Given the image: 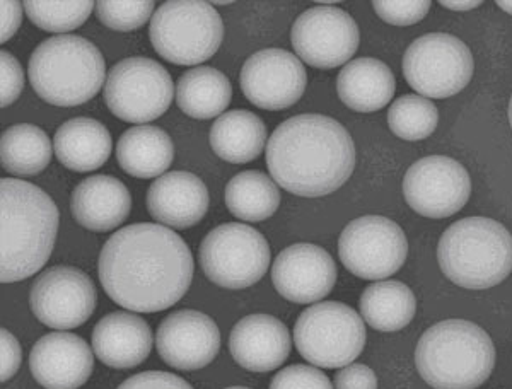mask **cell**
Wrapping results in <instances>:
<instances>
[{
    "mask_svg": "<svg viewBox=\"0 0 512 389\" xmlns=\"http://www.w3.org/2000/svg\"><path fill=\"white\" fill-rule=\"evenodd\" d=\"M193 255L168 227L140 222L123 227L99 253L98 275L111 301L135 313L175 306L192 285Z\"/></svg>",
    "mask_w": 512,
    "mask_h": 389,
    "instance_id": "obj_1",
    "label": "cell"
},
{
    "mask_svg": "<svg viewBox=\"0 0 512 389\" xmlns=\"http://www.w3.org/2000/svg\"><path fill=\"white\" fill-rule=\"evenodd\" d=\"M267 166L275 183L287 192L325 197L354 173V140L335 118L297 115L275 128L267 144Z\"/></svg>",
    "mask_w": 512,
    "mask_h": 389,
    "instance_id": "obj_2",
    "label": "cell"
},
{
    "mask_svg": "<svg viewBox=\"0 0 512 389\" xmlns=\"http://www.w3.org/2000/svg\"><path fill=\"white\" fill-rule=\"evenodd\" d=\"M59 233V209L38 186L0 181V280L12 284L45 267Z\"/></svg>",
    "mask_w": 512,
    "mask_h": 389,
    "instance_id": "obj_3",
    "label": "cell"
},
{
    "mask_svg": "<svg viewBox=\"0 0 512 389\" xmlns=\"http://www.w3.org/2000/svg\"><path fill=\"white\" fill-rule=\"evenodd\" d=\"M415 366L434 389H477L494 371V342L472 321H441L420 337Z\"/></svg>",
    "mask_w": 512,
    "mask_h": 389,
    "instance_id": "obj_4",
    "label": "cell"
},
{
    "mask_svg": "<svg viewBox=\"0 0 512 389\" xmlns=\"http://www.w3.org/2000/svg\"><path fill=\"white\" fill-rule=\"evenodd\" d=\"M437 260L453 284L472 291L490 289L511 275V233L487 217L461 219L441 236Z\"/></svg>",
    "mask_w": 512,
    "mask_h": 389,
    "instance_id": "obj_5",
    "label": "cell"
},
{
    "mask_svg": "<svg viewBox=\"0 0 512 389\" xmlns=\"http://www.w3.org/2000/svg\"><path fill=\"white\" fill-rule=\"evenodd\" d=\"M31 86L53 106H81L103 88L106 64L96 45L82 36H52L31 53Z\"/></svg>",
    "mask_w": 512,
    "mask_h": 389,
    "instance_id": "obj_6",
    "label": "cell"
},
{
    "mask_svg": "<svg viewBox=\"0 0 512 389\" xmlns=\"http://www.w3.org/2000/svg\"><path fill=\"white\" fill-rule=\"evenodd\" d=\"M149 36L154 50L171 64H204L221 47L224 23L209 2L169 0L154 12Z\"/></svg>",
    "mask_w": 512,
    "mask_h": 389,
    "instance_id": "obj_7",
    "label": "cell"
},
{
    "mask_svg": "<svg viewBox=\"0 0 512 389\" xmlns=\"http://www.w3.org/2000/svg\"><path fill=\"white\" fill-rule=\"evenodd\" d=\"M294 345L313 366H349L366 347V326L361 314L344 302H316L297 318Z\"/></svg>",
    "mask_w": 512,
    "mask_h": 389,
    "instance_id": "obj_8",
    "label": "cell"
},
{
    "mask_svg": "<svg viewBox=\"0 0 512 389\" xmlns=\"http://www.w3.org/2000/svg\"><path fill=\"white\" fill-rule=\"evenodd\" d=\"M200 265L210 282L239 291L263 279L270 267V246L253 227L227 222L205 236Z\"/></svg>",
    "mask_w": 512,
    "mask_h": 389,
    "instance_id": "obj_9",
    "label": "cell"
},
{
    "mask_svg": "<svg viewBox=\"0 0 512 389\" xmlns=\"http://www.w3.org/2000/svg\"><path fill=\"white\" fill-rule=\"evenodd\" d=\"M473 55L463 41L448 33L420 36L403 57V76L420 96L451 98L473 77Z\"/></svg>",
    "mask_w": 512,
    "mask_h": 389,
    "instance_id": "obj_10",
    "label": "cell"
},
{
    "mask_svg": "<svg viewBox=\"0 0 512 389\" xmlns=\"http://www.w3.org/2000/svg\"><path fill=\"white\" fill-rule=\"evenodd\" d=\"M175 96L173 79L156 60L130 57L106 77L105 101L123 122L146 125L168 111Z\"/></svg>",
    "mask_w": 512,
    "mask_h": 389,
    "instance_id": "obj_11",
    "label": "cell"
},
{
    "mask_svg": "<svg viewBox=\"0 0 512 389\" xmlns=\"http://www.w3.org/2000/svg\"><path fill=\"white\" fill-rule=\"evenodd\" d=\"M338 255L344 267L359 279H388L407 260V236L388 217L366 215L345 226L338 241Z\"/></svg>",
    "mask_w": 512,
    "mask_h": 389,
    "instance_id": "obj_12",
    "label": "cell"
},
{
    "mask_svg": "<svg viewBox=\"0 0 512 389\" xmlns=\"http://www.w3.org/2000/svg\"><path fill=\"white\" fill-rule=\"evenodd\" d=\"M359 40L354 18L335 6L311 7L296 19L291 31L297 59L321 70L349 64Z\"/></svg>",
    "mask_w": 512,
    "mask_h": 389,
    "instance_id": "obj_13",
    "label": "cell"
},
{
    "mask_svg": "<svg viewBox=\"0 0 512 389\" xmlns=\"http://www.w3.org/2000/svg\"><path fill=\"white\" fill-rule=\"evenodd\" d=\"M98 292L88 273L76 267H52L31 287V311L53 330H74L93 316Z\"/></svg>",
    "mask_w": 512,
    "mask_h": 389,
    "instance_id": "obj_14",
    "label": "cell"
},
{
    "mask_svg": "<svg viewBox=\"0 0 512 389\" xmlns=\"http://www.w3.org/2000/svg\"><path fill=\"white\" fill-rule=\"evenodd\" d=\"M403 195L417 214L444 219L465 207L472 195V180L468 171L451 157H424L408 169Z\"/></svg>",
    "mask_w": 512,
    "mask_h": 389,
    "instance_id": "obj_15",
    "label": "cell"
},
{
    "mask_svg": "<svg viewBox=\"0 0 512 389\" xmlns=\"http://www.w3.org/2000/svg\"><path fill=\"white\" fill-rule=\"evenodd\" d=\"M239 82L250 103L262 110L280 111L303 98L308 76L294 53L265 48L246 60Z\"/></svg>",
    "mask_w": 512,
    "mask_h": 389,
    "instance_id": "obj_16",
    "label": "cell"
},
{
    "mask_svg": "<svg viewBox=\"0 0 512 389\" xmlns=\"http://www.w3.org/2000/svg\"><path fill=\"white\" fill-rule=\"evenodd\" d=\"M156 347L168 366L178 371H198L212 364L219 354L221 331L207 314L181 309L161 321Z\"/></svg>",
    "mask_w": 512,
    "mask_h": 389,
    "instance_id": "obj_17",
    "label": "cell"
},
{
    "mask_svg": "<svg viewBox=\"0 0 512 389\" xmlns=\"http://www.w3.org/2000/svg\"><path fill=\"white\" fill-rule=\"evenodd\" d=\"M338 272L332 255L316 244H292L275 258L272 282L280 296L296 304H313L328 296Z\"/></svg>",
    "mask_w": 512,
    "mask_h": 389,
    "instance_id": "obj_18",
    "label": "cell"
},
{
    "mask_svg": "<svg viewBox=\"0 0 512 389\" xmlns=\"http://www.w3.org/2000/svg\"><path fill=\"white\" fill-rule=\"evenodd\" d=\"M93 352L88 342L77 335L65 331L48 333L31 350V374L43 388H81L93 374Z\"/></svg>",
    "mask_w": 512,
    "mask_h": 389,
    "instance_id": "obj_19",
    "label": "cell"
},
{
    "mask_svg": "<svg viewBox=\"0 0 512 389\" xmlns=\"http://www.w3.org/2000/svg\"><path fill=\"white\" fill-rule=\"evenodd\" d=\"M291 349L289 328L270 314L246 316L234 325L229 337V350L236 364L251 372L279 369Z\"/></svg>",
    "mask_w": 512,
    "mask_h": 389,
    "instance_id": "obj_20",
    "label": "cell"
},
{
    "mask_svg": "<svg viewBox=\"0 0 512 389\" xmlns=\"http://www.w3.org/2000/svg\"><path fill=\"white\" fill-rule=\"evenodd\" d=\"M209 202L204 181L188 171L159 176L147 192V210L152 219L175 229H188L202 221Z\"/></svg>",
    "mask_w": 512,
    "mask_h": 389,
    "instance_id": "obj_21",
    "label": "cell"
},
{
    "mask_svg": "<svg viewBox=\"0 0 512 389\" xmlns=\"http://www.w3.org/2000/svg\"><path fill=\"white\" fill-rule=\"evenodd\" d=\"M70 210L84 229L108 233L127 221L132 210V195L125 183L115 176H89L74 188Z\"/></svg>",
    "mask_w": 512,
    "mask_h": 389,
    "instance_id": "obj_22",
    "label": "cell"
},
{
    "mask_svg": "<svg viewBox=\"0 0 512 389\" xmlns=\"http://www.w3.org/2000/svg\"><path fill=\"white\" fill-rule=\"evenodd\" d=\"M152 343L151 326L127 311L106 314L94 326V354L111 369L140 366L151 354Z\"/></svg>",
    "mask_w": 512,
    "mask_h": 389,
    "instance_id": "obj_23",
    "label": "cell"
},
{
    "mask_svg": "<svg viewBox=\"0 0 512 389\" xmlns=\"http://www.w3.org/2000/svg\"><path fill=\"white\" fill-rule=\"evenodd\" d=\"M337 91L350 110L373 113L390 105L396 91L395 76L381 60H352L338 74Z\"/></svg>",
    "mask_w": 512,
    "mask_h": 389,
    "instance_id": "obj_24",
    "label": "cell"
},
{
    "mask_svg": "<svg viewBox=\"0 0 512 389\" xmlns=\"http://www.w3.org/2000/svg\"><path fill=\"white\" fill-rule=\"evenodd\" d=\"M111 135L103 123L94 118H72L53 137V151L65 168L76 173L96 171L111 154Z\"/></svg>",
    "mask_w": 512,
    "mask_h": 389,
    "instance_id": "obj_25",
    "label": "cell"
},
{
    "mask_svg": "<svg viewBox=\"0 0 512 389\" xmlns=\"http://www.w3.org/2000/svg\"><path fill=\"white\" fill-rule=\"evenodd\" d=\"M117 159L127 175L140 180L159 178L173 164L175 146L163 128L137 125L118 140Z\"/></svg>",
    "mask_w": 512,
    "mask_h": 389,
    "instance_id": "obj_26",
    "label": "cell"
},
{
    "mask_svg": "<svg viewBox=\"0 0 512 389\" xmlns=\"http://www.w3.org/2000/svg\"><path fill=\"white\" fill-rule=\"evenodd\" d=\"M209 139L212 151L226 163H251L267 146V125L251 111H227L210 128Z\"/></svg>",
    "mask_w": 512,
    "mask_h": 389,
    "instance_id": "obj_27",
    "label": "cell"
},
{
    "mask_svg": "<svg viewBox=\"0 0 512 389\" xmlns=\"http://www.w3.org/2000/svg\"><path fill=\"white\" fill-rule=\"evenodd\" d=\"M233 99V86L226 74L214 67L188 70L176 84V105L195 120L221 117Z\"/></svg>",
    "mask_w": 512,
    "mask_h": 389,
    "instance_id": "obj_28",
    "label": "cell"
},
{
    "mask_svg": "<svg viewBox=\"0 0 512 389\" xmlns=\"http://www.w3.org/2000/svg\"><path fill=\"white\" fill-rule=\"evenodd\" d=\"M362 320L378 331H400L410 325L417 311V299L400 280L369 285L359 301Z\"/></svg>",
    "mask_w": 512,
    "mask_h": 389,
    "instance_id": "obj_29",
    "label": "cell"
},
{
    "mask_svg": "<svg viewBox=\"0 0 512 389\" xmlns=\"http://www.w3.org/2000/svg\"><path fill=\"white\" fill-rule=\"evenodd\" d=\"M229 212L241 221L270 219L280 205L279 185L262 171H243L229 181L224 192Z\"/></svg>",
    "mask_w": 512,
    "mask_h": 389,
    "instance_id": "obj_30",
    "label": "cell"
},
{
    "mask_svg": "<svg viewBox=\"0 0 512 389\" xmlns=\"http://www.w3.org/2000/svg\"><path fill=\"white\" fill-rule=\"evenodd\" d=\"M52 142L40 127L19 123L4 130L0 163L14 176L40 175L52 161Z\"/></svg>",
    "mask_w": 512,
    "mask_h": 389,
    "instance_id": "obj_31",
    "label": "cell"
},
{
    "mask_svg": "<svg viewBox=\"0 0 512 389\" xmlns=\"http://www.w3.org/2000/svg\"><path fill=\"white\" fill-rule=\"evenodd\" d=\"M439 123V111L431 99L405 94L395 99L388 111L391 132L400 139L415 142L431 137Z\"/></svg>",
    "mask_w": 512,
    "mask_h": 389,
    "instance_id": "obj_32",
    "label": "cell"
},
{
    "mask_svg": "<svg viewBox=\"0 0 512 389\" xmlns=\"http://www.w3.org/2000/svg\"><path fill=\"white\" fill-rule=\"evenodd\" d=\"M24 12L31 23L50 33H69L88 21L96 4L91 0H26Z\"/></svg>",
    "mask_w": 512,
    "mask_h": 389,
    "instance_id": "obj_33",
    "label": "cell"
},
{
    "mask_svg": "<svg viewBox=\"0 0 512 389\" xmlns=\"http://www.w3.org/2000/svg\"><path fill=\"white\" fill-rule=\"evenodd\" d=\"M154 6L152 0H99L94 11L106 28L134 31L154 16Z\"/></svg>",
    "mask_w": 512,
    "mask_h": 389,
    "instance_id": "obj_34",
    "label": "cell"
},
{
    "mask_svg": "<svg viewBox=\"0 0 512 389\" xmlns=\"http://www.w3.org/2000/svg\"><path fill=\"white\" fill-rule=\"evenodd\" d=\"M374 11L384 23L393 26H412L422 21L431 9L429 0H378L373 2Z\"/></svg>",
    "mask_w": 512,
    "mask_h": 389,
    "instance_id": "obj_35",
    "label": "cell"
},
{
    "mask_svg": "<svg viewBox=\"0 0 512 389\" xmlns=\"http://www.w3.org/2000/svg\"><path fill=\"white\" fill-rule=\"evenodd\" d=\"M270 389H333V384L318 367L297 364L277 372Z\"/></svg>",
    "mask_w": 512,
    "mask_h": 389,
    "instance_id": "obj_36",
    "label": "cell"
},
{
    "mask_svg": "<svg viewBox=\"0 0 512 389\" xmlns=\"http://www.w3.org/2000/svg\"><path fill=\"white\" fill-rule=\"evenodd\" d=\"M0 69H2L0 106L6 108V106L12 105L23 93L24 72L18 59L7 50L0 52Z\"/></svg>",
    "mask_w": 512,
    "mask_h": 389,
    "instance_id": "obj_37",
    "label": "cell"
},
{
    "mask_svg": "<svg viewBox=\"0 0 512 389\" xmlns=\"http://www.w3.org/2000/svg\"><path fill=\"white\" fill-rule=\"evenodd\" d=\"M118 389H193L190 384L171 372L146 371L123 381Z\"/></svg>",
    "mask_w": 512,
    "mask_h": 389,
    "instance_id": "obj_38",
    "label": "cell"
},
{
    "mask_svg": "<svg viewBox=\"0 0 512 389\" xmlns=\"http://www.w3.org/2000/svg\"><path fill=\"white\" fill-rule=\"evenodd\" d=\"M335 389H378V378L371 367L349 364L337 372Z\"/></svg>",
    "mask_w": 512,
    "mask_h": 389,
    "instance_id": "obj_39",
    "label": "cell"
},
{
    "mask_svg": "<svg viewBox=\"0 0 512 389\" xmlns=\"http://www.w3.org/2000/svg\"><path fill=\"white\" fill-rule=\"evenodd\" d=\"M0 342H2V372H0V381L6 383L18 372L23 360V350L19 345L18 338L12 335L11 331L2 328L0 331Z\"/></svg>",
    "mask_w": 512,
    "mask_h": 389,
    "instance_id": "obj_40",
    "label": "cell"
},
{
    "mask_svg": "<svg viewBox=\"0 0 512 389\" xmlns=\"http://www.w3.org/2000/svg\"><path fill=\"white\" fill-rule=\"evenodd\" d=\"M0 7H2V36H0V41L6 43L19 30L21 21H23V9H21V4L14 2V0H2Z\"/></svg>",
    "mask_w": 512,
    "mask_h": 389,
    "instance_id": "obj_41",
    "label": "cell"
},
{
    "mask_svg": "<svg viewBox=\"0 0 512 389\" xmlns=\"http://www.w3.org/2000/svg\"><path fill=\"white\" fill-rule=\"evenodd\" d=\"M482 2H478V0H475V2H470V0H466V2H441V6L448 7V9H451V11H472V9H475V7L480 6Z\"/></svg>",
    "mask_w": 512,
    "mask_h": 389,
    "instance_id": "obj_42",
    "label": "cell"
},
{
    "mask_svg": "<svg viewBox=\"0 0 512 389\" xmlns=\"http://www.w3.org/2000/svg\"><path fill=\"white\" fill-rule=\"evenodd\" d=\"M497 6L501 7L502 11H506L507 14H511L512 16V2H507V0H499V2H497Z\"/></svg>",
    "mask_w": 512,
    "mask_h": 389,
    "instance_id": "obj_43",
    "label": "cell"
},
{
    "mask_svg": "<svg viewBox=\"0 0 512 389\" xmlns=\"http://www.w3.org/2000/svg\"><path fill=\"white\" fill-rule=\"evenodd\" d=\"M509 123H511V128H512V96H511V103H509Z\"/></svg>",
    "mask_w": 512,
    "mask_h": 389,
    "instance_id": "obj_44",
    "label": "cell"
},
{
    "mask_svg": "<svg viewBox=\"0 0 512 389\" xmlns=\"http://www.w3.org/2000/svg\"><path fill=\"white\" fill-rule=\"evenodd\" d=\"M226 389H251V388H245V386H233V388H226Z\"/></svg>",
    "mask_w": 512,
    "mask_h": 389,
    "instance_id": "obj_45",
    "label": "cell"
}]
</instances>
